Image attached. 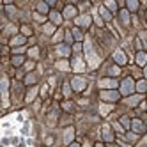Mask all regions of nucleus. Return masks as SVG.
<instances>
[{
	"label": "nucleus",
	"instance_id": "obj_36",
	"mask_svg": "<svg viewBox=\"0 0 147 147\" xmlns=\"http://www.w3.org/2000/svg\"><path fill=\"white\" fill-rule=\"evenodd\" d=\"M73 36H75L76 39H82V32H80L78 28H73Z\"/></svg>",
	"mask_w": 147,
	"mask_h": 147
},
{
	"label": "nucleus",
	"instance_id": "obj_6",
	"mask_svg": "<svg viewBox=\"0 0 147 147\" xmlns=\"http://www.w3.org/2000/svg\"><path fill=\"white\" fill-rule=\"evenodd\" d=\"M71 66H73V69H75L76 73H82V71H85V62H83L80 57H75V59H73Z\"/></svg>",
	"mask_w": 147,
	"mask_h": 147
},
{
	"label": "nucleus",
	"instance_id": "obj_25",
	"mask_svg": "<svg viewBox=\"0 0 147 147\" xmlns=\"http://www.w3.org/2000/svg\"><path fill=\"white\" fill-rule=\"evenodd\" d=\"M138 101H140V96H133V98H129V99H128V101H126V103H128V105H129V107H135V105H136V103H138Z\"/></svg>",
	"mask_w": 147,
	"mask_h": 147
},
{
	"label": "nucleus",
	"instance_id": "obj_18",
	"mask_svg": "<svg viewBox=\"0 0 147 147\" xmlns=\"http://www.w3.org/2000/svg\"><path fill=\"white\" fill-rule=\"evenodd\" d=\"M50 18H51V22H53L55 25H59V23L62 22V16H60L57 11H51V13H50Z\"/></svg>",
	"mask_w": 147,
	"mask_h": 147
},
{
	"label": "nucleus",
	"instance_id": "obj_11",
	"mask_svg": "<svg viewBox=\"0 0 147 147\" xmlns=\"http://www.w3.org/2000/svg\"><path fill=\"white\" fill-rule=\"evenodd\" d=\"M131 128H133V131H135V133H144L145 126H144V122H142V121H133V122H131Z\"/></svg>",
	"mask_w": 147,
	"mask_h": 147
},
{
	"label": "nucleus",
	"instance_id": "obj_34",
	"mask_svg": "<svg viewBox=\"0 0 147 147\" xmlns=\"http://www.w3.org/2000/svg\"><path fill=\"white\" fill-rule=\"evenodd\" d=\"M121 122H122V126H126V128H129V126H131V122H129V119H128V117H122V119H121Z\"/></svg>",
	"mask_w": 147,
	"mask_h": 147
},
{
	"label": "nucleus",
	"instance_id": "obj_33",
	"mask_svg": "<svg viewBox=\"0 0 147 147\" xmlns=\"http://www.w3.org/2000/svg\"><path fill=\"white\" fill-rule=\"evenodd\" d=\"M34 18L37 20V22H45V20H46L45 14H41V13H34Z\"/></svg>",
	"mask_w": 147,
	"mask_h": 147
},
{
	"label": "nucleus",
	"instance_id": "obj_10",
	"mask_svg": "<svg viewBox=\"0 0 147 147\" xmlns=\"http://www.w3.org/2000/svg\"><path fill=\"white\" fill-rule=\"evenodd\" d=\"M75 138V128H67L66 133H64V144H71V140Z\"/></svg>",
	"mask_w": 147,
	"mask_h": 147
},
{
	"label": "nucleus",
	"instance_id": "obj_41",
	"mask_svg": "<svg viewBox=\"0 0 147 147\" xmlns=\"http://www.w3.org/2000/svg\"><path fill=\"white\" fill-rule=\"evenodd\" d=\"M69 147H80V145H78V144H71Z\"/></svg>",
	"mask_w": 147,
	"mask_h": 147
},
{
	"label": "nucleus",
	"instance_id": "obj_44",
	"mask_svg": "<svg viewBox=\"0 0 147 147\" xmlns=\"http://www.w3.org/2000/svg\"><path fill=\"white\" fill-rule=\"evenodd\" d=\"M96 147H103V145H96Z\"/></svg>",
	"mask_w": 147,
	"mask_h": 147
},
{
	"label": "nucleus",
	"instance_id": "obj_2",
	"mask_svg": "<svg viewBox=\"0 0 147 147\" xmlns=\"http://www.w3.org/2000/svg\"><path fill=\"white\" fill-rule=\"evenodd\" d=\"M133 90H135V82L131 78H126L121 83V94H126V96H128V94H131Z\"/></svg>",
	"mask_w": 147,
	"mask_h": 147
},
{
	"label": "nucleus",
	"instance_id": "obj_22",
	"mask_svg": "<svg viewBox=\"0 0 147 147\" xmlns=\"http://www.w3.org/2000/svg\"><path fill=\"white\" fill-rule=\"evenodd\" d=\"M37 11H39V13H43V14H46V13H48V4L39 2V4H37Z\"/></svg>",
	"mask_w": 147,
	"mask_h": 147
},
{
	"label": "nucleus",
	"instance_id": "obj_1",
	"mask_svg": "<svg viewBox=\"0 0 147 147\" xmlns=\"http://www.w3.org/2000/svg\"><path fill=\"white\" fill-rule=\"evenodd\" d=\"M83 50H85V59H87V62H89V67L90 69H94V67H98L99 66V62H101V59H99V55L94 51V46H92V43L87 39L85 41V45H83Z\"/></svg>",
	"mask_w": 147,
	"mask_h": 147
},
{
	"label": "nucleus",
	"instance_id": "obj_7",
	"mask_svg": "<svg viewBox=\"0 0 147 147\" xmlns=\"http://www.w3.org/2000/svg\"><path fill=\"white\" fill-rule=\"evenodd\" d=\"M99 87L101 89H115L117 87V82L113 78H103V80H99Z\"/></svg>",
	"mask_w": 147,
	"mask_h": 147
},
{
	"label": "nucleus",
	"instance_id": "obj_28",
	"mask_svg": "<svg viewBox=\"0 0 147 147\" xmlns=\"http://www.w3.org/2000/svg\"><path fill=\"white\" fill-rule=\"evenodd\" d=\"M22 62H23V57H22V55H14V57H13V64H14V66H20Z\"/></svg>",
	"mask_w": 147,
	"mask_h": 147
},
{
	"label": "nucleus",
	"instance_id": "obj_26",
	"mask_svg": "<svg viewBox=\"0 0 147 147\" xmlns=\"http://www.w3.org/2000/svg\"><path fill=\"white\" fill-rule=\"evenodd\" d=\"M28 55L32 57V59H37V55H39V50H37L36 46H34V48H30V50H28Z\"/></svg>",
	"mask_w": 147,
	"mask_h": 147
},
{
	"label": "nucleus",
	"instance_id": "obj_24",
	"mask_svg": "<svg viewBox=\"0 0 147 147\" xmlns=\"http://www.w3.org/2000/svg\"><path fill=\"white\" fill-rule=\"evenodd\" d=\"M136 90H138V92H145L147 90V82H138V83H136Z\"/></svg>",
	"mask_w": 147,
	"mask_h": 147
},
{
	"label": "nucleus",
	"instance_id": "obj_35",
	"mask_svg": "<svg viewBox=\"0 0 147 147\" xmlns=\"http://www.w3.org/2000/svg\"><path fill=\"white\" fill-rule=\"evenodd\" d=\"M60 39H62V30H59V32H57V34L53 36V41H55V43H59Z\"/></svg>",
	"mask_w": 147,
	"mask_h": 147
},
{
	"label": "nucleus",
	"instance_id": "obj_9",
	"mask_svg": "<svg viewBox=\"0 0 147 147\" xmlns=\"http://www.w3.org/2000/svg\"><path fill=\"white\" fill-rule=\"evenodd\" d=\"M75 23H76V25H82V27H89V25H90V16H89V14L78 16V18H75Z\"/></svg>",
	"mask_w": 147,
	"mask_h": 147
},
{
	"label": "nucleus",
	"instance_id": "obj_38",
	"mask_svg": "<svg viewBox=\"0 0 147 147\" xmlns=\"http://www.w3.org/2000/svg\"><path fill=\"white\" fill-rule=\"evenodd\" d=\"M113 128H115V129H117L119 133H122V128H121V124H117V122H115V124H113Z\"/></svg>",
	"mask_w": 147,
	"mask_h": 147
},
{
	"label": "nucleus",
	"instance_id": "obj_13",
	"mask_svg": "<svg viewBox=\"0 0 147 147\" xmlns=\"http://www.w3.org/2000/svg\"><path fill=\"white\" fill-rule=\"evenodd\" d=\"M76 16V7L75 5H67L64 9V18H75Z\"/></svg>",
	"mask_w": 147,
	"mask_h": 147
},
{
	"label": "nucleus",
	"instance_id": "obj_29",
	"mask_svg": "<svg viewBox=\"0 0 147 147\" xmlns=\"http://www.w3.org/2000/svg\"><path fill=\"white\" fill-rule=\"evenodd\" d=\"M136 7H138V2H135V0H128V9H129V11H135Z\"/></svg>",
	"mask_w": 147,
	"mask_h": 147
},
{
	"label": "nucleus",
	"instance_id": "obj_32",
	"mask_svg": "<svg viewBox=\"0 0 147 147\" xmlns=\"http://www.w3.org/2000/svg\"><path fill=\"white\" fill-rule=\"evenodd\" d=\"M105 5H107L108 9H112V11H115V9H117V2H105Z\"/></svg>",
	"mask_w": 147,
	"mask_h": 147
},
{
	"label": "nucleus",
	"instance_id": "obj_5",
	"mask_svg": "<svg viewBox=\"0 0 147 147\" xmlns=\"http://www.w3.org/2000/svg\"><path fill=\"white\" fill-rule=\"evenodd\" d=\"M7 87H9V82L4 76L2 78V99H4V107H9V94H7Z\"/></svg>",
	"mask_w": 147,
	"mask_h": 147
},
{
	"label": "nucleus",
	"instance_id": "obj_15",
	"mask_svg": "<svg viewBox=\"0 0 147 147\" xmlns=\"http://www.w3.org/2000/svg\"><path fill=\"white\" fill-rule=\"evenodd\" d=\"M99 14H101V18L105 20V22H110V20H112V14H110L103 5H99Z\"/></svg>",
	"mask_w": 147,
	"mask_h": 147
},
{
	"label": "nucleus",
	"instance_id": "obj_8",
	"mask_svg": "<svg viewBox=\"0 0 147 147\" xmlns=\"http://www.w3.org/2000/svg\"><path fill=\"white\" fill-rule=\"evenodd\" d=\"M113 60L117 62L119 66H122V64H126V62H128V59H126V55H124L122 50H115V51H113Z\"/></svg>",
	"mask_w": 147,
	"mask_h": 147
},
{
	"label": "nucleus",
	"instance_id": "obj_4",
	"mask_svg": "<svg viewBox=\"0 0 147 147\" xmlns=\"http://www.w3.org/2000/svg\"><path fill=\"white\" fill-rule=\"evenodd\" d=\"M85 85H87V82L83 80V78H80V76H75V78L71 80V87L75 89V90H78V92L85 89Z\"/></svg>",
	"mask_w": 147,
	"mask_h": 147
},
{
	"label": "nucleus",
	"instance_id": "obj_20",
	"mask_svg": "<svg viewBox=\"0 0 147 147\" xmlns=\"http://www.w3.org/2000/svg\"><path fill=\"white\" fill-rule=\"evenodd\" d=\"M121 20H122L124 25H129V13L126 11V9H122V11H121Z\"/></svg>",
	"mask_w": 147,
	"mask_h": 147
},
{
	"label": "nucleus",
	"instance_id": "obj_30",
	"mask_svg": "<svg viewBox=\"0 0 147 147\" xmlns=\"http://www.w3.org/2000/svg\"><path fill=\"white\" fill-rule=\"evenodd\" d=\"M53 30H55V27H53V25H50V23H48V25H45V34H48V36H50V34H53Z\"/></svg>",
	"mask_w": 147,
	"mask_h": 147
},
{
	"label": "nucleus",
	"instance_id": "obj_43",
	"mask_svg": "<svg viewBox=\"0 0 147 147\" xmlns=\"http://www.w3.org/2000/svg\"><path fill=\"white\" fill-rule=\"evenodd\" d=\"M83 147H90V144H83Z\"/></svg>",
	"mask_w": 147,
	"mask_h": 147
},
{
	"label": "nucleus",
	"instance_id": "obj_40",
	"mask_svg": "<svg viewBox=\"0 0 147 147\" xmlns=\"http://www.w3.org/2000/svg\"><path fill=\"white\" fill-rule=\"evenodd\" d=\"M25 67H27V69H32V67H34V62H27Z\"/></svg>",
	"mask_w": 147,
	"mask_h": 147
},
{
	"label": "nucleus",
	"instance_id": "obj_27",
	"mask_svg": "<svg viewBox=\"0 0 147 147\" xmlns=\"http://www.w3.org/2000/svg\"><path fill=\"white\" fill-rule=\"evenodd\" d=\"M22 32H23V36H32V28H30L28 25H23L22 27Z\"/></svg>",
	"mask_w": 147,
	"mask_h": 147
},
{
	"label": "nucleus",
	"instance_id": "obj_39",
	"mask_svg": "<svg viewBox=\"0 0 147 147\" xmlns=\"http://www.w3.org/2000/svg\"><path fill=\"white\" fill-rule=\"evenodd\" d=\"M64 94H66V96H69V85H67V83L64 85Z\"/></svg>",
	"mask_w": 147,
	"mask_h": 147
},
{
	"label": "nucleus",
	"instance_id": "obj_31",
	"mask_svg": "<svg viewBox=\"0 0 147 147\" xmlns=\"http://www.w3.org/2000/svg\"><path fill=\"white\" fill-rule=\"evenodd\" d=\"M108 73H110V75H112V76H117V75H119V73H121V69H119L117 66H113V67H110V71H108Z\"/></svg>",
	"mask_w": 147,
	"mask_h": 147
},
{
	"label": "nucleus",
	"instance_id": "obj_37",
	"mask_svg": "<svg viewBox=\"0 0 147 147\" xmlns=\"http://www.w3.org/2000/svg\"><path fill=\"white\" fill-rule=\"evenodd\" d=\"M25 82H27V83H34V82H36V76H34V75H28V76L25 78Z\"/></svg>",
	"mask_w": 147,
	"mask_h": 147
},
{
	"label": "nucleus",
	"instance_id": "obj_16",
	"mask_svg": "<svg viewBox=\"0 0 147 147\" xmlns=\"http://www.w3.org/2000/svg\"><path fill=\"white\" fill-rule=\"evenodd\" d=\"M112 108H113V105H99V113L105 117V115H108V112Z\"/></svg>",
	"mask_w": 147,
	"mask_h": 147
},
{
	"label": "nucleus",
	"instance_id": "obj_19",
	"mask_svg": "<svg viewBox=\"0 0 147 147\" xmlns=\"http://www.w3.org/2000/svg\"><path fill=\"white\" fill-rule=\"evenodd\" d=\"M23 43H25V37L23 36H16V37L11 39V45L13 46H20V45H23Z\"/></svg>",
	"mask_w": 147,
	"mask_h": 147
},
{
	"label": "nucleus",
	"instance_id": "obj_21",
	"mask_svg": "<svg viewBox=\"0 0 147 147\" xmlns=\"http://www.w3.org/2000/svg\"><path fill=\"white\" fill-rule=\"evenodd\" d=\"M36 94H37V87H32V89L27 92V101H28V103H30V101H34Z\"/></svg>",
	"mask_w": 147,
	"mask_h": 147
},
{
	"label": "nucleus",
	"instance_id": "obj_14",
	"mask_svg": "<svg viewBox=\"0 0 147 147\" xmlns=\"http://www.w3.org/2000/svg\"><path fill=\"white\" fill-rule=\"evenodd\" d=\"M103 138H105V140H108V142L113 140V136H112V133H110V126H107V124L103 126Z\"/></svg>",
	"mask_w": 147,
	"mask_h": 147
},
{
	"label": "nucleus",
	"instance_id": "obj_42",
	"mask_svg": "<svg viewBox=\"0 0 147 147\" xmlns=\"http://www.w3.org/2000/svg\"><path fill=\"white\" fill-rule=\"evenodd\" d=\"M144 75H145V78H147V66H145V69H144Z\"/></svg>",
	"mask_w": 147,
	"mask_h": 147
},
{
	"label": "nucleus",
	"instance_id": "obj_3",
	"mask_svg": "<svg viewBox=\"0 0 147 147\" xmlns=\"http://www.w3.org/2000/svg\"><path fill=\"white\" fill-rule=\"evenodd\" d=\"M101 99H105V101H117L119 99V92L117 90H101Z\"/></svg>",
	"mask_w": 147,
	"mask_h": 147
},
{
	"label": "nucleus",
	"instance_id": "obj_12",
	"mask_svg": "<svg viewBox=\"0 0 147 147\" xmlns=\"http://www.w3.org/2000/svg\"><path fill=\"white\" fill-rule=\"evenodd\" d=\"M136 64L138 66H147V53L138 51V53H136Z\"/></svg>",
	"mask_w": 147,
	"mask_h": 147
},
{
	"label": "nucleus",
	"instance_id": "obj_23",
	"mask_svg": "<svg viewBox=\"0 0 147 147\" xmlns=\"http://www.w3.org/2000/svg\"><path fill=\"white\" fill-rule=\"evenodd\" d=\"M57 67L62 69V71H67V69H69V64H67L66 60H59V62H57Z\"/></svg>",
	"mask_w": 147,
	"mask_h": 147
},
{
	"label": "nucleus",
	"instance_id": "obj_17",
	"mask_svg": "<svg viewBox=\"0 0 147 147\" xmlns=\"http://www.w3.org/2000/svg\"><path fill=\"white\" fill-rule=\"evenodd\" d=\"M57 53L62 55V57H67V55H69V48L64 46V45H59V46H57Z\"/></svg>",
	"mask_w": 147,
	"mask_h": 147
}]
</instances>
